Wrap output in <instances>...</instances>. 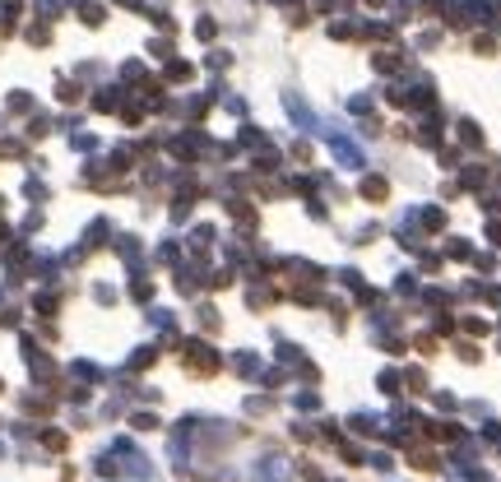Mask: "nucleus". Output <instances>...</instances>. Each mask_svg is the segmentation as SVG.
<instances>
[{"instance_id": "1", "label": "nucleus", "mask_w": 501, "mask_h": 482, "mask_svg": "<svg viewBox=\"0 0 501 482\" xmlns=\"http://www.w3.org/2000/svg\"><path fill=\"white\" fill-rule=\"evenodd\" d=\"M186 367L190 371H200V376H209V371H219V358H214V348H204V343H186Z\"/></svg>"}, {"instance_id": "2", "label": "nucleus", "mask_w": 501, "mask_h": 482, "mask_svg": "<svg viewBox=\"0 0 501 482\" xmlns=\"http://www.w3.org/2000/svg\"><path fill=\"white\" fill-rule=\"evenodd\" d=\"M154 362V348H135V358H130V367H149Z\"/></svg>"}, {"instance_id": "3", "label": "nucleus", "mask_w": 501, "mask_h": 482, "mask_svg": "<svg viewBox=\"0 0 501 482\" xmlns=\"http://www.w3.org/2000/svg\"><path fill=\"white\" fill-rule=\"evenodd\" d=\"M42 441H47L51 450H65V436L61 432H42Z\"/></svg>"}]
</instances>
